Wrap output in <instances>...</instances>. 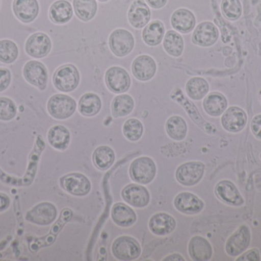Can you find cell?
Returning <instances> with one entry per match:
<instances>
[{"mask_svg": "<svg viewBox=\"0 0 261 261\" xmlns=\"http://www.w3.org/2000/svg\"><path fill=\"white\" fill-rule=\"evenodd\" d=\"M247 121L248 117L245 110L238 107H229L222 116V127L231 133L242 131L246 126Z\"/></svg>", "mask_w": 261, "mask_h": 261, "instance_id": "cell-16", "label": "cell"}, {"mask_svg": "<svg viewBox=\"0 0 261 261\" xmlns=\"http://www.w3.org/2000/svg\"><path fill=\"white\" fill-rule=\"evenodd\" d=\"M23 75L29 84L40 90H44L47 87L48 74L45 66L39 61H28L23 68Z\"/></svg>", "mask_w": 261, "mask_h": 261, "instance_id": "cell-11", "label": "cell"}, {"mask_svg": "<svg viewBox=\"0 0 261 261\" xmlns=\"http://www.w3.org/2000/svg\"><path fill=\"white\" fill-rule=\"evenodd\" d=\"M13 12L22 22H32L39 13L38 0H14Z\"/></svg>", "mask_w": 261, "mask_h": 261, "instance_id": "cell-22", "label": "cell"}, {"mask_svg": "<svg viewBox=\"0 0 261 261\" xmlns=\"http://www.w3.org/2000/svg\"><path fill=\"white\" fill-rule=\"evenodd\" d=\"M251 127L253 134L257 139H261V114L257 115L253 118Z\"/></svg>", "mask_w": 261, "mask_h": 261, "instance_id": "cell-43", "label": "cell"}, {"mask_svg": "<svg viewBox=\"0 0 261 261\" xmlns=\"http://www.w3.org/2000/svg\"><path fill=\"white\" fill-rule=\"evenodd\" d=\"M216 194L221 200L232 206H242L245 203L240 192L229 180L220 181L216 185Z\"/></svg>", "mask_w": 261, "mask_h": 261, "instance_id": "cell-19", "label": "cell"}, {"mask_svg": "<svg viewBox=\"0 0 261 261\" xmlns=\"http://www.w3.org/2000/svg\"><path fill=\"white\" fill-rule=\"evenodd\" d=\"M151 18V12L147 3L143 0H135L130 4L128 12V18L130 26L135 29L145 27Z\"/></svg>", "mask_w": 261, "mask_h": 261, "instance_id": "cell-17", "label": "cell"}, {"mask_svg": "<svg viewBox=\"0 0 261 261\" xmlns=\"http://www.w3.org/2000/svg\"><path fill=\"white\" fill-rule=\"evenodd\" d=\"M11 200L6 193H0V212L6 211L10 206Z\"/></svg>", "mask_w": 261, "mask_h": 261, "instance_id": "cell-44", "label": "cell"}, {"mask_svg": "<svg viewBox=\"0 0 261 261\" xmlns=\"http://www.w3.org/2000/svg\"><path fill=\"white\" fill-rule=\"evenodd\" d=\"M61 188L75 196H85L91 190V183L87 176L81 173H70L60 179Z\"/></svg>", "mask_w": 261, "mask_h": 261, "instance_id": "cell-9", "label": "cell"}, {"mask_svg": "<svg viewBox=\"0 0 261 261\" xmlns=\"http://www.w3.org/2000/svg\"><path fill=\"white\" fill-rule=\"evenodd\" d=\"M164 260H185L184 258H182V256L179 255V254H172V255L168 256V257H166Z\"/></svg>", "mask_w": 261, "mask_h": 261, "instance_id": "cell-46", "label": "cell"}, {"mask_svg": "<svg viewBox=\"0 0 261 261\" xmlns=\"http://www.w3.org/2000/svg\"><path fill=\"white\" fill-rule=\"evenodd\" d=\"M73 6L77 18L84 21L93 19L97 12L96 0H73Z\"/></svg>", "mask_w": 261, "mask_h": 261, "instance_id": "cell-33", "label": "cell"}, {"mask_svg": "<svg viewBox=\"0 0 261 261\" xmlns=\"http://www.w3.org/2000/svg\"><path fill=\"white\" fill-rule=\"evenodd\" d=\"M109 45L116 56L122 58L133 50L135 38L129 31L126 29H116L110 35Z\"/></svg>", "mask_w": 261, "mask_h": 261, "instance_id": "cell-6", "label": "cell"}, {"mask_svg": "<svg viewBox=\"0 0 261 261\" xmlns=\"http://www.w3.org/2000/svg\"><path fill=\"white\" fill-rule=\"evenodd\" d=\"M99 2H101V3H106V2H108L109 0H98Z\"/></svg>", "mask_w": 261, "mask_h": 261, "instance_id": "cell-47", "label": "cell"}, {"mask_svg": "<svg viewBox=\"0 0 261 261\" xmlns=\"http://www.w3.org/2000/svg\"><path fill=\"white\" fill-rule=\"evenodd\" d=\"M260 158H261V155H260Z\"/></svg>", "mask_w": 261, "mask_h": 261, "instance_id": "cell-48", "label": "cell"}, {"mask_svg": "<svg viewBox=\"0 0 261 261\" xmlns=\"http://www.w3.org/2000/svg\"><path fill=\"white\" fill-rule=\"evenodd\" d=\"M144 133V127L141 121L132 118L123 125V133L128 140L135 142L139 140Z\"/></svg>", "mask_w": 261, "mask_h": 261, "instance_id": "cell-38", "label": "cell"}, {"mask_svg": "<svg viewBox=\"0 0 261 261\" xmlns=\"http://www.w3.org/2000/svg\"><path fill=\"white\" fill-rule=\"evenodd\" d=\"M115 159L114 150L108 146H100L93 152V162L98 170H108L114 163Z\"/></svg>", "mask_w": 261, "mask_h": 261, "instance_id": "cell-30", "label": "cell"}, {"mask_svg": "<svg viewBox=\"0 0 261 261\" xmlns=\"http://www.w3.org/2000/svg\"><path fill=\"white\" fill-rule=\"evenodd\" d=\"M239 261H259L260 260V252L257 248H253L247 252L244 253L239 258L236 259Z\"/></svg>", "mask_w": 261, "mask_h": 261, "instance_id": "cell-42", "label": "cell"}, {"mask_svg": "<svg viewBox=\"0 0 261 261\" xmlns=\"http://www.w3.org/2000/svg\"><path fill=\"white\" fill-rule=\"evenodd\" d=\"M221 9L224 16L231 21L239 19L242 14L240 0H222Z\"/></svg>", "mask_w": 261, "mask_h": 261, "instance_id": "cell-39", "label": "cell"}, {"mask_svg": "<svg viewBox=\"0 0 261 261\" xmlns=\"http://www.w3.org/2000/svg\"><path fill=\"white\" fill-rule=\"evenodd\" d=\"M189 254L193 260L206 261L213 256L211 244L201 236H195L189 243Z\"/></svg>", "mask_w": 261, "mask_h": 261, "instance_id": "cell-24", "label": "cell"}, {"mask_svg": "<svg viewBox=\"0 0 261 261\" xmlns=\"http://www.w3.org/2000/svg\"><path fill=\"white\" fill-rule=\"evenodd\" d=\"M129 174L132 180L137 183L147 185L156 176V164L150 158L146 156L138 158L130 164Z\"/></svg>", "mask_w": 261, "mask_h": 261, "instance_id": "cell-1", "label": "cell"}, {"mask_svg": "<svg viewBox=\"0 0 261 261\" xmlns=\"http://www.w3.org/2000/svg\"><path fill=\"white\" fill-rule=\"evenodd\" d=\"M147 5L155 9H161L167 4V0H145Z\"/></svg>", "mask_w": 261, "mask_h": 261, "instance_id": "cell-45", "label": "cell"}, {"mask_svg": "<svg viewBox=\"0 0 261 261\" xmlns=\"http://www.w3.org/2000/svg\"><path fill=\"white\" fill-rule=\"evenodd\" d=\"M210 90V85L204 78L195 77L189 80L186 85V91L189 98L199 101L205 98Z\"/></svg>", "mask_w": 261, "mask_h": 261, "instance_id": "cell-34", "label": "cell"}, {"mask_svg": "<svg viewBox=\"0 0 261 261\" xmlns=\"http://www.w3.org/2000/svg\"><path fill=\"white\" fill-rule=\"evenodd\" d=\"M218 28L211 21H203L196 26L193 34V42L202 47L213 45L219 38Z\"/></svg>", "mask_w": 261, "mask_h": 261, "instance_id": "cell-14", "label": "cell"}, {"mask_svg": "<svg viewBox=\"0 0 261 261\" xmlns=\"http://www.w3.org/2000/svg\"><path fill=\"white\" fill-rule=\"evenodd\" d=\"M18 56V48L15 42L10 40L0 41V61L5 64H11Z\"/></svg>", "mask_w": 261, "mask_h": 261, "instance_id": "cell-37", "label": "cell"}, {"mask_svg": "<svg viewBox=\"0 0 261 261\" xmlns=\"http://www.w3.org/2000/svg\"><path fill=\"white\" fill-rule=\"evenodd\" d=\"M17 114V107L12 100L0 98V121H10Z\"/></svg>", "mask_w": 261, "mask_h": 261, "instance_id": "cell-40", "label": "cell"}, {"mask_svg": "<svg viewBox=\"0 0 261 261\" xmlns=\"http://www.w3.org/2000/svg\"><path fill=\"white\" fill-rule=\"evenodd\" d=\"M165 29L159 20H155L147 24L142 32L144 42L149 46L158 45L164 38Z\"/></svg>", "mask_w": 261, "mask_h": 261, "instance_id": "cell-29", "label": "cell"}, {"mask_svg": "<svg viewBox=\"0 0 261 261\" xmlns=\"http://www.w3.org/2000/svg\"><path fill=\"white\" fill-rule=\"evenodd\" d=\"M12 80L10 70L0 67V92L4 91L9 87Z\"/></svg>", "mask_w": 261, "mask_h": 261, "instance_id": "cell-41", "label": "cell"}, {"mask_svg": "<svg viewBox=\"0 0 261 261\" xmlns=\"http://www.w3.org/2000/svg\"><path fill=\"white\" fill-rule=\"evenodd\" d=\"M107 87L115 93H122L130 88L129 74L120 67H112L107 70L105 75Z\"/></svg>", "mask_w": 261, "mask_h": 261, "instance_id": "cell-10", "label": "cell"}, {"mask_svg": "<svg viewBox=\"0 0 261 261\" xmlns=\"http://www.w3.org/2000/svg\"><path fill=\"white\" fill-rule=\"evenodd\" d=\"M72 216H73V212L69 208L63 210L58 222L52 226L50 234H47L45 237L41 238V239H37L36 240L32 241L29 244V248L31 251L35 252L42 247L52 245L55 242L56 236L58 235V233L61 231L64 225L71 219Z\"/></svg>", "mask_w": 261, "mask_h": 261, "instance_id": "cell-13", "label": "cell"}, {"mask_svg": "<svg viewBox=\"0 0 261 261\" xmlns=\"http://www.w3.org/2000/svg\"><path fill=\"white\" fill-rule=\"evenodd\" d=\"M58 216L56 206L50 202H41L26 213L25 220L34 225L47 226L55 222Z\"/></svg>", "mask_w": 261, "mask_h": 261, "instance_id": "cell-5", "label": "cell"}, {"mask_svg": "<svg viewBox=\"0 0 261 261\" xmlns=\"http://www.w3.org/2000/svg\"><path fill=\"white\" fill-rule=\"evenodd\" d=\"M80 79L77 68L73 64H66L55 72L53 83L60 91L71 92L79 85Z\"/></svg>", "mask_w": 261, "mask_h": 261, "instance_id": "cell-3", "label": "cell"}, {"mask_svg": "<svg viewBox=\"0 0 261 261\" xmlns=\"http://www.w3.org/2000/svg\"><path fill=\"white\" fill-rule=\"evenodd\" d=\"M134 106L135 103L130 95H119L114 98L112 103V113L114 117H123L132 113Z\"/></svg>", "mask_w": 261, "mask_h": 261, "instance_id": "cell-36", "label": "cell"}, {"mask_svg": "<svg viewBox=\"0 0 261 261\" xmlns=\"http://www.w3.org/2000/svg\"><path fill=\"white\" fill-rule=\"evenodd\" d=\"M228 101L222 93L213 92L204 99L203 108L208 115L219 116L226 110Z\"/></svg>", "mask_w": 261, "mask_h": 261, "instance_id": "cell-28", "label": "cell"}, {"mask_svg": "<svg viewBox=\"0 0 261 261\" xmlns=\"http://www.w3.org/2000/svg\"><path fill=\"white\" fill-rule=\"evenodd\" d=\"M102 108L100 98L94 93H87L81 97L79 101V110L85 116H93L99 113Z\"/></svg>", "mask_w": 261, "mask_h": 261, "instance_id": "cell-31", "label": "cell"}, {"mask_svg": "<svg viewBox=\"0 0 261 261\" xmlns=\"http://www.w3.org/2000/svg\"><path fill=\"white\" fill-rule=\"evenodd\" d=\"M174 206L186 215H196L202 211L204 203L193 193H181L174 199Z\"/></svg>", "mask_w": 261, "mask_h": 261, "instance_id": "cell-20", "label": "cell"}, {"mask_svg": "<svg viewBox=\"0 0 261 261\" xmlns=\"http://www.w3.org/2000/svg\"><path fill=\"white\" fill-rule=\"evenodd\" d=\"M111 216L116 225L123 228L132 226L137 221V216L134 210L125 204L120 202L113 205Z\"/></svg>", "mask_w": 261, "mask_h": 261, "instance_id": "cell-25", "label": "cell"}, {"mask_svg": "<svg viewBox=\"0 0 261 261\" xmlns=\"http://www.w3.org/2000/svg\"><path fill=\"white\" fill-rule=\"evenodd\" d=\"M73 15L72 5L67 0H58L50 6L49 16L55 24H65L68 22Z\"/></svg>", "mask_w": 261, "mask_h": 261, "instance_id": "cell-26", "label": "cell"}, {"mask_svg": "<svg viewBox=\"0 0 261 261\" xmlns=\"http://www.w3.org/2000/svg\"><path fill=\"white\" fill-rule=\"evenodd\" d=\"M50 49H51V41L48 35L42 32L33 34L26 41V53L32 58H44L48 55Z\"/></svg>", "mask_w": 261, "mask_h": 261, "instance_id": "cell-12", "label": "cell"}, {"mask_svg": "<svg viewBox=\"0 0 261 261\" xmlns=\"http://www.w3.org/2000/svg\"><path fill=\"white\" fill-rule=\"evenodd\" d=\"M251 243V231L247 225L239 227L228 239L225 251L231 257H238L243 254Z\"/></svg>", "mask_w": 261, "mask_h": 261, "instance_id": "cell-8", "label": "cell"}, {"mask_svg": "<svg viewBox=\"0 0 261 261\" xmlns=\"http://www.w3.org/2000/svg\"><path fill=\"white\" fill-rule=\"evenodd\" d=\"M112 253L119 260H134L141 255V248L134 238L121 236L113 242Z\"/></svg>", "mask_w": 261, "mask_h": 261, "instance_id": "cell-4", "label": "cell"}, {"mask_svg": "<svg viewBox=\"0 0 261 261\" xmlns=\"http://www.w3.org/2000/svg\"><path fill=\"white\" fill-rule=\"evenodd\" d=\"M122 197L125 202L135 208H144L150 200V193L145 187L137 184L126 185L122 191Z\"/></svg>", "mask_w": 261, "mask_h": 261, "instance_id": "cell-15", "label": "cell"}, {"mask_svg": "<svg viewBox=\"0 0 261 261\" xmlns=\"http://www.w3.org/2000/svg\"><path fill=\"white\" fill-rule=\"evenodd\" d=\"M166 131L172 139L176 141L182 140L185 139L188 131L187 122L181 116H171L166 123Z\"/></svg>", "mask_w": 261, "mask_h": 261, "instance_id": "cell-32", "label": "cell"}, {"mask_svg": "<svg viewBox=\"0 0 261 261\" xmlns=\"http://www.w3.org/2000/svg\"><path fill=\"white\" fill-rule=\"evenodd\" d=\"M47 140L49 144L56 150H65L70 144V131L64 126H54L48 130Z\"/></svg>", "mask_w": 261, "mask_h": 261, "instance_id": "cell-27", "label": "cell"}, {"mask_svg": "<svg viewBox=\"0 0 261 261\" xmlns=\"http://www.w3.org/2000/svg\"><path fill=\"white\" fill-rule=\"evenodd\" d=\"M164 48L171 56L179 57L184 52V38L176 31H168L164 38Z\"/></svg>", "mask_w": 261, "mask_h": 261, "instance_id": "cell-35", "label": "cell"}, {"mask_svg": "<svg viewBox=\"0 0 261 261\" xmlns=\"http://www.w3.org/2000/svg\"><path fill=\"white\" fill-rule=\"evenodd\" d=\"M132 70L137 79L147 81L154 77L156 72V64L149 55H140L134 60Z\"/></svg>", "mask_w": 261, "mask_h": 261, "instance_id": "cell-18", "label": "cell"}, {"mask_svg": "<svg viewBox=\"0 0 261 261\" xmlns=\"http://www.w3.org/2000/svg\"><path fill=\"white\" fill-rule=\"evenodd\" d=\"M176 226L174 218L167 213L153 215L149 221V229L155 235H168L173 232Z\"/></svg>", "mask_w": 261, "mask_h": 261, "instance_id": "cell-21", "label": "cell"}, {"mask_svg": "<svg viewBox=\"0 0 261 261\" xmlns=\"http://www.w3.org/2000/svg\"><path fill=\"white\" fill-rule=\"evenodd\" d=\"M172 27L180 32V33L187 34L191 32L196 26V20L194 14L187 9L181 8L176 9L172 14L170 18Z\"/></svg>", "mask_w": 261, "mask_h": 261, "instance_id": "cell-23", "label": "cell"}, {"mask_svg": "<svg viewBox=\"0 0 261 261\" xmlns=\"http://www.w3.org/2000/svg\"><path fill=\"white\" fill-rule=\"evenodd\" d=\"M49 114L57 120H66L74 113L76 103L73 98L66 94L53 95L47 102Z\"/></svg>", "mask_w": 261, "mask_h": 261, "instance_id": "cell-2", "label": "cell"}, {"mask_svg": "<svg viewBox=\"0 0 261 261\" xmlns=\"http://www.w3.org/2000/svg\"><path fill=\"white\" fill-rule=\"evenodd\" d=\"M205 165L201 162H188L178 167L176 179L181 185L193 186L200 182L205 173Z\"/></svg>", "mask_w": 261, "mask_h": 261, "instance_id": "cell-7", "label": "cell"}]
</instances>
